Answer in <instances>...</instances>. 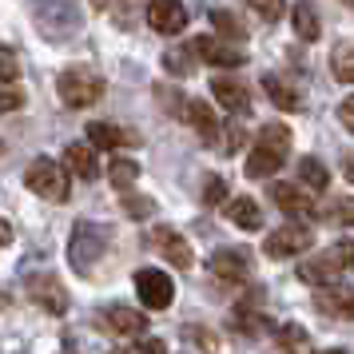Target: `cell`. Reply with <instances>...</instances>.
<instances>
[{
    "mask_svg": "<svg viewBox=\"0 0 354 354\" xmlns=\"http://www.w3.org/2000/svg\"><path fill=\"white\" fill-rule=\"evenodd\" d=\"M24 183H28V192L40 195V199H48V203H64L68 199V176L64 167L48 156H40V160L28 163V171H24Z\"/></svg>",
    "mask_w": 354,
    "mask_h": 354,
    "instance_id": "cell-1",
    "label": "cell"
},
{
    "mask_svg": "<svg viewBox=\"0 0 354 354\" xmlns=\"http://www.w3.org/2000/svg\"><path fill=\"white\" fill-rule=\"evenodd\" d=\"M211 24H215V32L227 36V40H243V36H247V28H243L231 12H223V8H215V12H211Z\"/></svg>",
    "mask_w": 354,
    "mask_h": 354,
    "instance_id": "cell-29",
    "label": "cell"
},
{
    "mask_svg": "<svg viewBox=\"0 0 354 354\" xmlns=\"http://www.w3.org/2000/svg\"><path fill=\"white\" fill-rule=\"evenodd\" d=\"M315 306L326 319H354V290L351 287H319Z\"/></svg>",
    "mask_w": 354,
    "mask_h": 354,
    "instance_id": "cell-13",
    "label": "cell"
},
{
    "mask_svg": "<svg viewBox=\"0 0 354 354\" xmlns=\"http://www.w3.org/2000/svg\"><path fill=\"white\" fill-rule=\"evenodd\" d=\"M124 211L136 215V219H147V215L156 211V203H151V199H136V195H128V199H124Z\"/></svg>",
    "mask_w": 354,
    "mask_h": 354,
    "instance_id": "cell-36",
    "label": "cell"
},
{
    "mask_svg": "<svg viewBox=\"0 0 354 354\" xmlns=\"http://www.w3.org/2000/svg\"><path fill=\"white\" fill-rule=\"evenodd\" d=\"M136 295L147 310H167L176 299V283L160 271V267H140L136 271Z\"/></svg>",
    "mask_w": 354,
    "mask_h": 354,
    "instance_id": "cell-4",
    "label": "cell"
},
{
    "mask_svg": "<svg viewBox=\"0 0 354 354\" xmlns=\"http://www.w3.org/2000/svg\"><path fill=\"white\" fill-rule=\"evenodd\" d=\"M274 342H279V351L283 354H299L306 346V330L299 326V322H287V326L274 330Z\"/></svg>",
    "mask_w": 354,
    "mask_h": 354,
    "instance_id": "cell-25",
    "label": "cell"
},
{
    "mask_svg": "<svg viewBox=\"0 0 354 354\" xmlns=\"http://www.w3.org/2000/svg\"><path fill=\"white\" fill-rule=\"evenodd\" d=\"M338 120H342V128L354 131V96L351 100H342V108H338Z\"/></svg>",
    "mask_w": 354,
    "mask_h": 354,
    "instance_id": "cell-37",
    "label": "cell"
},
{
    "mask_svg": "<svg viewBox=\"0 0 354 354\" xmlns=\"http://www.w3.org/2000/svg\"><path fill=\"white\" fill-rule=\"evenodd\" d=\"M64 160H68V171H72L76 179H96V176H100L96 147H88V144H68V147H64Z\"/></svg>",
    "mask_w": 354,
    "mask_h": 354,
    "instance_id": "cell-16",
    "label": "cell"
},
{
    "mask_svg": "<svg viewBox=\"0 0 354 354\" xmlns=\"http://www.w3.org/2000/svg\"><path fill=\"white\" fill-rule=\"evenodd\" d=\"M271 199L279 203L283 215H290V219H310V215L319 211V207H315V199H310V192H303L299 183H274Z\"/></svg>",
    "mask_w": 354,
    "mask_h": 354,
    "instance_id": "cell-7",
    "label": "cell"
},
{
    "mask_svg": "<svg viewBox=\"0 0 354 354\" xmlns=\"http://www.w3.org/2000/svg\"><path fill=\"white\" fill-rule=\"evenodd\" d=\"M330 255H335L338 271H354V239H342L330 247Z\"/></svg>",
    "mask_w": 354,
    "mask_h": 354,
    "instance_id": "cell-33",
    "label": "cell"
},
{
    "mask_svg": "<svg viewBox=\"0 0 354 354\" xmlns=\"http://www.w3.org/2000/svg\"><path fill=\"white\" fill-rule=\"evenodd\" d=\"M147 24L160 36H179L187 28V8H183V0H151V4H147Z\"/></svg>",
    "mask_w": 354,
    "mask_h": 354,
    "instance_id": "cell-6",
    "label": "cell"
},
{
    "mask_svg": "<svg viewBox=\"0 0 354 354\" xmlns=\"http://www.w3.org/2000/svg\"><path fill=\"white\" fill-rule=\"evenodd\" d=\"M56 92H60V100H64L68 108H88V104H96L104 96V80L92 68H68L56 80Z\"/></svg>",
    "mask_w": 354,
    "mask_h": 354,
    "instance_id": "cell-2",
    "label": "cell"
},
{
    "mask_svg": "<svg viewBox=\"0 0 354 354\" xmlns=\"http://www.w3.org/2000/svg\"><path fill=\"white\" fill-rule=\"evenodd\" d=\"M104 326H108L112 335L136 338V335L147 330V319H144V310H131V306H124V303H112L104 310Z\"/></svg>",
    "mask_w": 354,
    "mask_h": 354,
    "instance_id": "cell-11",
    "label": "cell"
},
{
    "mask_svg": "<svg viewBox=\"0 0 354 354\" xmlns=\"http://www.w3.org/2000/svg\"><path fill=\"white\" fill-rule=\"evenodd\" d=\"M100 255H104V231L96 223H88V219H80L76 231H72V239H68V263H72V271L88 274Z\"/></svg>",
    "mask_w": 354,
    "mask_h": 354,
    "instance_id": "cell-3",
    "label": "cell"
},
{
    "mask_svg": "<svg viewBox=\"0 0 354 354\" xmlns=\"http://www.w3.org/2000/svg\"><path fill=\"white\" fill-rule=\"evenodd\" d=\"M211 274L215 279H223V283H239V279H247V271H251V259H247V251H235V247H219L215 255H211Z\"/></svg>",
    "mask_w": 354,
    "mask_h": 354,
    "instance_id": "cell-9",
    "label": "cell"
},
{
    "mask_svg": "<svg viewBox=\"0 0 354 354\" xmlns=\"http://www.w3.org/2000/svg\"><path fill=\"white\" fill-rule=\"evenodd\" d=\"M247 4H251L263 20H279L287 12V0H247Z\"/></svg>",
    "mask_w": 354,
    "mask_h": 354,
    "instance_id": "cell-32",
    "label": "cell"
},
{
    "mask_svg": "<svg viewBox=\"0 0 354 354\" xmlns=\"http://www.w3.org/2000/svg\"><path fill=\"white\" fill-rule=\"evenodd\" d=\"M335 274H338V263L330 251L326 255H310L299 263V279L310 283V287H335Z\"/></svg>",
    "mask_w": 354,
    "mask_h": 354,
    "instance_id": "cell-15",
    "label": "cell"
},
{
    "mask_svg": "<svg viewBox=\"0 0 354 354\" xmlns=\"http://www.w3.org/2000/svg\"><path fill=\"white\" fill-rule=\"evenodd\" d=\"M108 179H112V187L128 192L131 183L140 179V163H136V160H112V167H108Z\"/></svg>",
    "mask_w": 354,
    "mask_h": 354,
    "instance_id": "cell-27",
    "label": "cell"
},
{
    "mask_svg": "<svg viewBox=\"0 0 354 354\" xmlns=\"http://www.w3.org/2000/svg\"><path fill=\"white\" fill-rule=\"evenodd\" d=\"M151 239H156V247L163 251V259H167L171 267H179V271H187V267H192V247H187V239L176 235L171 227H156V235H151Z\"/></svg>",
    "mask_w": 354,
    "mask_h": 354,
    "instance_id": "cell-14",
    "label": "cell"
},
{
    "mask_svg": "<svg viewBox=\"0 0 354 354\" xmlns=\"http://www.w3.org/2000/svg\"><path fill=\"white\" fill-rule=\"evenodd\" d=\"M183 115H187V124H192L207 144H215L219 140V120H215V112H211L203 100H187V108H183Z\"/></svg>",
    "mask_w": 354,
    "mask_h": 354,
    "instance_id": "cell-19",
    "label": "cell"
},
{
    "mask_svg": "<svg viewBox=\"0 0 354 354\" xmlns=\"http://www.w3.org/2000/svg\"><path fill=\"white\" fill-rule=\"evenodd\" d=\"M24 108V92L20 88H0V112H17Z\"/></svg>",
    "mask_w": 354,
    "mask_h": 354,
    "instance_id": "cell-35",
    "label": "cell"
},
{
    "mask_svg": "<svg viewBox=\"0 0 354 354\" xmlns=\"http://www.w3.org/2000/svg\"><path fill=\"white\" fill-rule=\"evenodd\" d=\"M290 24H295V32H299V40H306V44H315V40L322 36L319 8H315L310 0H299V4L290 8Z\"/></svg>",
    "mask_w": 354,
    "mask_h": 354,
    "instance_id": "cell-18",
    "label": "cell"
},
{
    "mask_svg": "<svg viewBox=\"0 0 354 354\" xmlns=\"http://www.w3.org/2000/svg\"><path fill=\"white\" fill-rule=\"evenodd\" d=\"M131 136L124 128H115L108 120H96V124H88V147H100V151H115V147H124Z\"/></svg>",
    "mask_w": 354,
    "mask_h": 354,
    "instance_id": "cell-20",
    "label": "cell"
},
{
    "mask_svg": "<svg viewBox=\"0 0 354 354\" xmlns=\"http://www.w3.org/2000/svg\"><path fill=\"white\" fill-rule=\"evenodd\" d=\"M310 243H315V231H310V227L287 223V227H279V231H271V235L263 239V255L290 259V255H303V251H310Z\"/></svg>",
    "mask_w": 354,
    "mask_h": 354,
    "instance_id": "cell-5",
    "label": "cell"
},
{
    "mask_svg": "<svg viewBox=\"0 0 354 354\" xmlns=\"http://www.w3.org/2000/svg\"><path fill=\"white\" fill-rule=\"evenodd\" d=\"M263 92H267L271 104L274 108H283V112H299V108H303V92L290 88L283 76H271V72H267V76H263Z\"/></svg>",
    "mask_w": 354,
    "mask_h": 354,
    "instance_id": "cell-17",
    "label": "cell"
},
{
    "mask_svg": "<svg viewBox=\"0 0 354 354\" xmlns=\"http://www.w3.org/2000/svg\"><path fill=\"white\" fill-rule=\"evenodd\" d=\"M211 96L223 104L231 115H247L251 112V96H247V88L239 80H231V76H215L211 80Z\"/></svg>",
    "mask_w": 354,
    "mask_h": 354,
    "instance_id": "cell-12",
    "label": "cell"
},
{
    "mask_svg": "<svg viewBox=\"0 0 354 354\" xmlns=\"http://www.w3.org/2000/svg\"><path fill=\"white\" fill-rule=\"evenodd\" d=\"M319 354H346V351H319Z\"/></svg>",
    "mask_w": 354,
    "mask_h": 354,
    "instance_id": "cell-41",
    "label": "cell"
},
{
    "mask_svg": "<svg viewBox=\"0 0 354 354\" xmlns=\"http://www.w3.org/2000/svg\"><path fill=\"white\" fill-rule=\"evenodd\" d=\"M255 144L271 147V151H279V156H287V151H290V128H287V124H267V128H259Z\"/></svg>",
    "mask_w": 354,
    "mask_h": 354,
    "instance_id": "cell-24",
    "label": "cell"
},
{
    "mask_svg": "<svg viewBox=\"0 0 354 354\" xmlns=\"http://www.w3.org/2000/svg\"><path fill=\"white\" fill-rule=\"evenodd\" d=\"M192 56L207 60V64H219V68H239L243 60H247L243 48L227 44V40H219V36H199V40L192 44Z\"/></svg>",
    "mask_w": 354,
    "mask_h": 354,
    "instance_id": "cell-8",
    "label": "cell"
},
{
    "mask_svg": "<svg viewBox=\"0 0 354 354\" xmlns=\"http://www.w3.org/2000/svg\"><path fill=\"white\" fill-rule=\"evenodd\" d=\"M8 243H12V227L0 219V247H8Z\"/></svg>",
    "mask_w": 354,
    "mask_h": 354,
    "instance_id": "cell-39",
    "label": "cell"
},
{
    "mask_svg": "<svg viewBox=\"0 0 354 354\" xmlns=\"http://www.w3.org/2000/svg\"><path fill=\"white\" fill-rule=\"evenodd\" d=\"M28 295H32V303H40L48 315H64L68 310V290L60 287V279L56 274H40L28 283Z\"/></svg>",
    "mask_w": 354,
    "mask_h": 354,
    "instance_id": "cell-10",
    "label": "cell"
},
{
    "mask_svg": "<svg viewBox=\"0 0 354 354\" xmlns=\"http://www.w3.org/2000/svg\"><path fill=\"white\" fill-rule=\"evenodd\" d=\"M322 215L335 219V223H342V227H354V195H338V199H330V203L322 207Z\"/></svg>",
    "mask_w": 354,
    "mask_h": 354,
    "instance_id": "cell-28",
    "label": "cell"
},
{
    "mask_svg": "<svg viewBox=\"0 0 354 354\" xmlns=\"http://www.w3.org/2000/svg\"><path fill=\"white\" fill-rule=\"evenodd\" d=\"M283 160L287 156H279V151H271V147L255 144L251 147V156H247V176L251 179H271L279 167H283Z\"/></svg>",
    "mask_w": 354,
    "mask_h": 354,
    "instance_id": "cell-21",
    "label": "cell"
},
{
    "mask_svg": "<svg viewBox=\"0 0 354 354\" xmlns=\"http://www.w3.org/2000/svg\"><path fill=\"white\" fill-rule=\"evenodd\" d=\"M227 219H231L235 227H243V231H259V227H263L259 203H255V199H247V195H239V199H231V203H227Z\"/></svg>",
    "mask_w": 354,
    "mask_h": 354,
    "instance_id": "cell-22",
    "label": "cell"
},
{
    "mask_svg": "<svg viewBox=\"0 0 354 354\" xmlns=\"http://www.w3.org/2000/svg\"><path fill=\"white\" fill-rule=\"evenodd\" d=\"M346 176L354 179V156H351V160H346Z\"/></svg>",
    "mask_w": 354,
    "mask_h": 354,
    "instance_id": "cell-40",
    "label": "cell"
},
{
    "mask_svg": "<svg viewBox=\"0 0 354 354\" xmlns=\"http://www.w3.org/2000/svg\"><path fill=\"white\" fill-rule=\"evenodd\" d=\"M223 199H227V183L219 176H207L203 179V203L215 207V203H223Z\"/></svg>",
    "mask_w": 354,
    "mask_h": 354,
    "instance_id": "cell-31",
    "label": "cell"
},
{
    "mask_svg": "<svg viewBox=\"0 0 354 354\" xmlns=\"http://www.w3.org/2000/svg\"><path fill=\"white\" fill-rule=\"evenodd\" d=\"M299 187H306V192H326V187H330L326 163L315 160V156H306V160L299 163Z\"/></svg>",
    "mask_w": 354,
    "mask_h": 354,
    "instance_id": "cell-23",
    "label": "cell"
},
{
    "mask_svg": "<svg viewBox=\"0 0 354 354\" xmlns=\"http://www.w3.org/2000/svg\"><path fill=\"white\" fill-rule=\"evenodd\" d=\"M140 354H167V346H163L160 338H147L144 346H140Z\"/></svg>",
    "mask_w": 354,
    "mask_h": 354,
    "instance_id": "cell-38",
    "label": "cell"
},
{
    "mask_svg": "<svg viewBox=\"0 0 354 354\" xmlns=\"http://www.w3.org/2000/svg\"><path fill=\"white\" fill-rule=\"evenodd\" d=\"M20 76V60L8 44H0V84H12Z\"/></svg>",
    "mask_w": 354,
    "mask_h": 354,
    "instance_id": "cell-30",
    "label": "cell"
},
{
    "mask_svg": "<svg viewBox=\"0 0 354 354\" xmlns=\"http://www.w3.org/2000/svg\"><path fill=\"white\" fill-rule=\"evenodd\" d=\"M330 72H335V80L354 84V44H338L330 56Z\"/></svg>",
    "mask_w": 354,
    "mask_h": 354,
    "instance_id": "cell-26",
    "label": "cell"
},
{
    "mask_svg": "<svg viewBox=\"0 0 354 354\" xmlns=\"http://www.w3.org/2000/svg\"><path fill=\"white\" fill-rule=\"evenodd\" d=\"M163 68L176 72V76H187V72H192V60H187V52H167V56H163Z\"/></svg>",
    "mask_w": 354,
    "mask_h": 354,
    "instance_id": "cell-34",
    "label": "cell"
},
{
    "mask_svg": "<svg viewBox=\"0 0 354 354\" xmlns=\"http://www.w3.org/2000/svg\"><path fill=\"white\" fill-rule=\"evenodd\" d=\"M0 151H4V144H0Z\"/></svg>",
    "mask_w": 354,
    "mask_h": 354,
    "instance_id": "cell-42",
    "label": "cell"
}]
</instances>
